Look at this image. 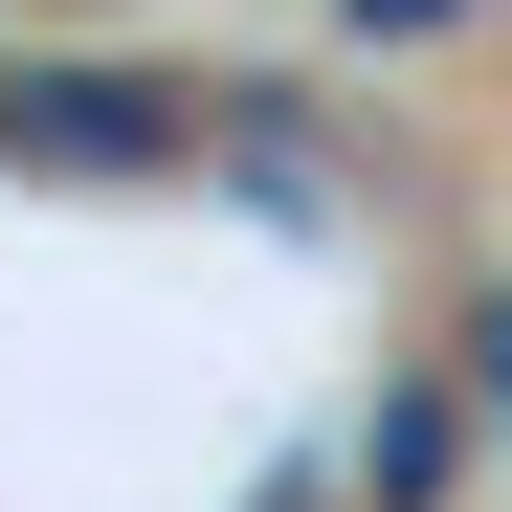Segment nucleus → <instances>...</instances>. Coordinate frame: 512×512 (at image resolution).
Returning a JSON list of instances; mask_svg holds the SVG:
<instances>
[{"mask_svg":"<svg viewBox=\"0 0 512 512\" xmlns=\"http://www.w3.org/2000/svg\"><path fill=\"white\" fill-rule=\"evenodd\" d=\"M468 401H512V312H490V334H468Z\"/></svg>","mask_w":512,"mask_h":512,"instance_id":"f03ea898","label":"nucleus"},{"mask_svg":"<svg viewBox=\"0 0 512 512\" xmlns=\"http://www.w3.org/2000/svg\"><path fill=\"white\" fill-rule=\"evenodd\" d=\"M446 423H468L446 379H401V401L357 423V490H379V512H423V490H446Z\"/></svg>","mask_w":512,"mask_h":512,"instance_id":"f257e3e1","label":"nucleus"}]
</instances>
